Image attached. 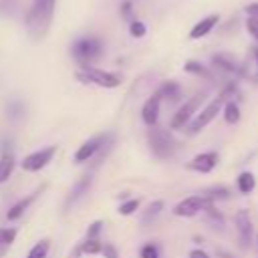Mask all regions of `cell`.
Listing matches in <instances>:
<instances>
[{
  "label": "cell",
  "instance_id": "obj_1",
  "mask_svg": "<svg viewBox=\"0 0 258 258\" xmlns=\"http://www.w3.org/2000/svg\"><path fill=\"white\" fill-rule=\"evenodd\" d=\"M56 0H34L26 12V32L32 40H42L50 28Z\"/></svg>",
  "mask_w": 258,
  "mask_h": 258
},
{
  "label": "cell",
  "instance_id": "obj_2",
  "mask_svg": "<svg viewBox=\"0 0 258 258\" xmlns=\"http://www.w3.org/2000/svg\"><path fill=\"white\" fill-rule=\"evenodd\" d=\"M71 52L81 67H91L103 54V42L97 36H83L73 42Z\"/></svg>",
  "mask_w": 258,
  "mask_h": 258
},
{
  "label": "cell",
  "instance_id": "obj_3",
  "mask_svg": "<svg viewBox=\"0 0 258 258\" xmlns=\"http://www.w3.org/2000/svg\"><path fill=\"white\" fill-rule=\"evenodd\" d=\"M147 141H149L151 153H153L155 157H159V159L171 157L173 151H175V147H177L173 135H171L169 131L161 129V127H155V125L147 131Z\"/></svg>",
  "mask_w": 258,
  "mask_h": 258
},
{
  "label": "cell",
  "instance_id": "obj_4",
  "mask_svg": "<svg viewBox=\"0 0 258 258\" xmlns=\"http://www.w3.org/2000/svg\"><path fill=\"white\" fill-rule=\"evenodd\" d=\"M77 79L85 85H97V87H103V89H115L121 85V77L115 75V73H109V71H103V69H97V67H81L77 71Z\"/></svg>",
  "mask_w": 258,
  "mask_h": 258
},
{
  "label": "cell",
  "instance_id": "obj_5",
  "mask_svg": "<svg viewBox=\"0 0 258 258\" xmlns=\"http://www.w3.org/2000/svg\"><path fill=\"white\" fill-rule=\"evenodd\" d=\"M204 101H206V93H196L194 97H189V99L173 113V117H171V121H169V129H175V131L185 129L187 123L194 119V115L200 111V107H202Z\"/></svg>",
  "mask_w": 258,
  "mask_h": 258
},
{
  "label": "cell",
  "instance_id": "obj_6",
  "mask_svg": "<svg viewBox=\"0 0 258 258\" xmlns=\"http://www.w3.org/2000/svg\"><path fill=\"white\" fill-rule=\"evenodd\" d=\"M224 103H226V101H224L220 95H218L216 99H212V101H210L202 111H198V113L194 115V119L187 123V127H185L187 133H189V135H196V133H200L202 129H206V127L218 117V113H222V105H224Z\"/></svg>",
  "mask_w": 258,
  "mask_h": 258
},
{
  "label": "cell",
  "instance_id": "obj_7",
  "mask_svg": "<svg viewBox=\"0 0 258 258\" xmlns=\"http://www.w3.org/2000/svg\"><path fill=\"white\" fill-rule=\"evenodd\" d=\"M56 155V145H48V147H42L38 151H32L28 153L22 161H20V167L24 171H40L42 167H46L52 157Z\"/></svg>",
  "mask_w": 258,
  "mask_h": 258
},
{
  "label": "cell",
  "instance_id": "obj_8",
  "mask_svg": "<svg viewBox=\"0 0 258 258\" xmlns=\"http://www.w3.org/2000/svg\"><path fill=\"white\" fill-rule=\"evenodd\" d=\"M210 202L204 198V196H189V198H183L181 202H177L171 210L173 216L177 218H194L198 216L200 212H204V208L208 206Z\"/></svg>",
  "mask_w": 258,
  "mask_h": 258
},
{
  "label": "cell",
  "instance_id": "obj_9",
  "mask_svg": "<svg viewBox=\"0 0 258 258\" xmlns=\"http://www.w3.org/2000/svg\"><path fill=\"white\" fill-rule=\"evenodd\" d=\"M212 67L218 69V71H222V73L234 75L236 79H244V77H248L244 64L238 62L232 54H226V52H218V54H214V56H212Z\"/></svg>",
  "mask_w": 258,
  "mask_h": 258
},
{
  "label": "cell",
  "instance_id": "obj_10",
  "mask_svg": "<svg viewBox=\"0 0 258 258\" xmlns=\"http://www.w3.org/2000/svg\"><path fill=\"white\" fill-rule=\"evenodd\" d=\"M234 224H236V230H238L240 248L242 250H248L250 244H252V230H254L248 210H238L236 216H234Z\"/></svg>",
  "mask_w": 258,
  "mask_h": 258
},
{
  "label": "cell",
  "instance_id": "obj_11",
  "mask_svg": "<svg viewBox=\"0 0 258 258\" xmlns=\"http://www.w3.org/2000/svg\"><path fill=\"white\" fill-rule=\"evenodd\" d=\"M105 139H107V133H101V135H95V137L83 141V145H79V149L75 151V157H73L75 163H85V161L93 159L97 155V151L101 149V145L105 143Z\"/></svg>",
  "mask_w": 258,
  "mask_h": 258
},
{
  "label": "cell",
  "instance_id": "obj_12",
  "mask_svg": "<svg viewBox=\"0 0 258 258\" xmlns=\"http://www.w3.org/2000/svg\"><path fill=\"white\" fill-rule=\"evenodd\" d=\"M216 165H218V153L216 151H204V153H198L187 163V169H194L198 173H210Z\"/></svg>",
  "mask_w": 258,
  "mask_h": 258
},
{
  "label": "cell",
  "instance_id": "obj_13",
  "mask_svg": "<svg viewBox=\"0 0 258 258\" xmlns=\"http://www.w3.org/2000/svg\"><path fill=\"white\" fill-rule=\"evenodd\" d=\"M42 191H44V185H42V187H38V189H34V191H30V194H28V196H24V198H20L16 204H12V206H10V210L6 212V220H8V222L18 220V218H20V216H22V214L32 206V202H34Z\"/></svg>",
  "mask_w": 258,
  "mask_h": 258
},
{
  "label": "cell",
  "instance_id": "obj_14",
  "mask_svg": "<svg viewBox=\"0 0 258 258\" xmlns=\"http://www.w3.org/2000/svg\"><path fill=\"white\" fill-rule=\"evenodd\" d=\"M159 107H161V97L157 95V91L143 103V107H141V119H143V123L147 125V127H153L155 123H157V119H159Z\"/></svg>",
  "mask_w": 258,
  "mask_h": 258
},
{
  "label": "cell",
  "instance_id": "obj_15",
  "mask_svg": "<svg viewBox=\"0 0 258 258\" xmlns=\"http://www.w3.org/2000/svg\"><path fill=\"white\" fill-rule=\"evenodd\" d=\"M157 95H159L161 99H165L167 103H179L181 97H183L181 87H179V83H175V81H165V83L157 89Z\"/></svg>",
  "mask_w": 258,
  "mask_h": 258
},
{
  "label": "cell",
  "instance_id": "obj_16",
  "mask_svg": "<svg viewBox=\"0 0 258 258\" xmlns=\"http://www.w3.org/2000/svg\"><path fill=\"white\" fill-rule=\"evenodd\" d=\"M91 183H93V175L91 173H87V175H83L75 185H73V189H71V194L67 196V202H64V206L69 208L71 204H75L79 198H83L87 191H89V187H91Z\"/></svg>",
  "mask_w": 258,
  "mask_h": 258
},
{
  "label": "cell",
  "instance_id": "obj_17",
  "mask_svg": "<svg viewBox=\"0 0 258 258\" xmlns=\"http://www.w3.org/2000/svg\"><path fill=\"white\" fill-rule=\"evenodd\" d=\"M218 14H210V16H206V18H202L198 24H194V28H191V32H189V38H202V36H206L208 32H212L214 30V26L218 24Z\"/></svg>",
  "mask_w": 258,
  "mask_h": 258
},
{
  "label": "cell",
  "instance_id": "obj_18",
  "mask_svg": "<svg viewBox=\"0 0 258 258\" xmlns=\"http://www.w3.org/2000/svg\"><path fill=\"white\" fill-rule=\"evenodd\" d=\"M14 165H16V159H14V153L4 149L2 155H0V183L8 181V177L12 175L14 171Z\"/></svg>",
  "mask_w": 258,
  "mask_h": 258
},
{
  "label": "cell",
  "instance_id": "obj_19",
  "mask_svg": "<svg viewBox=\"0 0 258 258\" xmlns=\"http://www.w3.org/2000/svg\"><path fill=\"white\" fill-rule=\"evenodd\" d=\"M183 71L185 73H189V75H196V77H202V79H208V81H212L214 79V73L210 71V69H206L202 62H198V60H187L185 64H183Z\"/></svg>",
  "mask_w": 258,
  "mask_h": 258
},
{
  "label": "cell",
  "instance_id": "obj_20",
  "mask_svg": "<svg viewBox=\"0 0 258 258\" xmlns=\"http://www.w3.org/2000/svg\"><path fill=\"white\" fill-rule=\"evenodd\" d=\"M222 115H224V121L230 123V125H236L240 121V107L236 101H226L222 105Z\"/></svg>",
  "mask_w": 258,
  "mask_h": 258
},
{
  "label": "cell",
  "instance_id": "obj_21",
  "mask_svg": "<svg viewBox=\"0 0 258 258\" xmlns=\"http://www.w3.org/2000/svg\"><path fill=\"white\" fill-rule=\"evenodd\" d=\"M236 185H238V191L240 194H250L254 187H256V177H254V173L252 171H242L240 175H238V179H236Z\"/></svg>",
  "mask_w": 258,
  "mask_h": 258
},
{
  "label": "cell",
  "instance_id": "obj_22",
  "mask_svg": "<svg viewBox=\"0 0 258 258\" xmlns=\"http://www.w3.org/2000/svg\"><path fill=\"white\" fill-rule=\"evenodd\" d=\"M202 196H204L208 202L216 204V202H220V200H228V198H230V189H228V187H224V185H214V187L204 189V191H202Z\"/></svg>",
  "mask_w": 258,
  "mask_h": 258
},
{
  "label": "cell",
  "instance_id": "obj_23",
  "mask_svg": "<svg viewBox=\"0 0 258 258\" xmlns=\"http://www.w3.org/2000/svg\"><path fill=\"white\" fill-rule=\"evenodd\" d=\"M165 208V204H163V200H155V202H151L145 210H143V222L147 224V222H151V220H155L159 214H161V210Z\"/></svg>",
  "mask_w": 258,
  "mask_h": 258
},
{
  "label": "cell",
  "instance_id": "obj_24",
  "mask_svg": "<svg viewBox=\"0 0 258 258\" xmlns=\"http://www.w3.org/2000/svg\"><path fill=\"white\" fill-rule=\"evenodd\" d=\"M48 250H50V240L48 238H42L40 242H36L30 248V252H28L26 258H46L48 256Z\"/></svg>",
  "mask_w": 258,
  "mask_h": 258
},
{
  "label": "cell",
  "instance_id": "obj_25",
  "mask_svg": "<svg viewBox=\"0 0 258 258\" xmlns=\"http://www.w3.org/2000/svg\"><path fill=\"white\" fill-rule=\"evenodd\" d=\"M204 212H206L208 220H210V222L214 224V228H220V230L224 228V216H222V214H220V212L216 210V206H214L212 202H210V204H208V206L204 208Z\"/></svg>",
  "mask_w": 258,
  "mask_h": 258
},
{
  "label": "cell",
  "instance_id": "obj_26",
  "mask_svg": "<svg viewBox=\"0 0 258 258\" xmlns=\"http://www.w3.org/2000/svg\"><path fill=\"white\" fill-rule=\"evenodd\" d=\"M79 246H81V252H83V254H99V252L103 250V244H101L99 238H87V240L81 242Z\"/></svg>",
  "mask_w": 258,
  "mask_h": 258
},
{
  "label": "cell",
  "instance_id": "obj_27",
  "mask_svg": "<svg viewBox=\"0 0 258 258\" xmlns=\"http://www.w3.org/2000/svg\"><path fill=\"white\" fill-rule=\"evenodd\" d=\"M137 210H139V200H135V198L123 202V204L117 208V212H119L121 216H131V214H135Z\"/></svg>",
  "mask_w": 258,
  "mask_h": 258
},
{
  "label": "cell",
  "instance_id": "obj_28",
  "mask_svg": "<svg viewBox=\"0 0 258 258\" xmlns=\"http://www.w3.org/2000/svg\"><path fill=\"white\" fill-rule=\"evenodd\" d=\"M14 240H16V228H0V244L10 248Z\"/></svg>",
  "mask_w": 258,
  "mask_h": 258
},
{
  "label": "cell",
  "instance_id": "obj_29",
  "mask_svg": "<svg viewBox=\"0 0 258 258\" xmlns=\"http://www.w3.org/2000/svg\"><path fill=\"white\" fill-rule=\"evenodd\" d=\"M139 258H159V248H157V244H145V246H141V250H139Z\"/></svg>",
  "mask_w": 258,
  "mask_h": 258
},
{
  "label": "cell",
  "instance_id": "obj_30",
  "mask_svg": "<svg viewBox=\"0 0 258 258\" xmlns=\"http://www.w3.org/2000/svg\"><path fill=\"white\" fill-rule=\"evenodd\" d=\"M129 32H131V36L141 38V36H145L147 28H145V24H143V22H139V20H131V24H129Z\"/></svg>",
  "mask_w": 258,
  "mask_h": 258
},
{
  "label": "cell",
  "instance_id": "obj_31",
  "mask_svg": "<svg viewBox=\"0 0 258 258\" xmlns=\"http://www.w3.org/2000/svg\"><path fill=\"white\" fill-rule=\"evenodd\" d=\"M101 230H103V222H101V220H95V222L89 224V228H87V238H99Z\"/></svg>",
  "mask_w": 258,
  "mask_h": 258
},
{
  "label": "cell",
  "instance_id": "obj_32",
  "mask_svg": "<svg viewBox=\"0 0 258 258\" xmlns=\"http://www.w3.org/2000/svg\"><path fill=\"white\" fill-rule=\"evenodd\" d=\"M246 30L254 36V40H258V18L248 16V20H246Z\"/></svg>",
  "mask_w": 258,
  "mask_h": 258
},
{
  "label": "cell",
  "instance_id": "obj_33",
  "mask_svg": "<svg viewBox=\"0 0 258 258\" xmlns=\"http://www.w3.org/2000/svg\"><path fill=\"white\" fill-rule=\"evenodd\" d=\"M101 254H103L105 258H119V252H117V248H115L113 244H103Z\"/></svg>",
  "mask_w": 258,
  "mask_h": 258
},
{
  "label": "cell",
  "instance_id": "obj_34",
  "mask_svg": "<svg viewBox=\"0 0 258 258\" xmlns=\"http://www.w3.org/2000/svg\"><path fill=\"white\" fill-rule=\"evenodd\" d=\"M16 2H18V0H0V14L12 12V10L16 8Z\"/></svg>",
  "mask_w": 258,
  "mask_h": 258
},
{
  "label": "cell",
  "instance_id": "obj_35",
  "mask_svg": "<svg viewBox=\"0 0 258 258\" xmlns=\"http://www.w3.org/2000/svg\"><path fill=\"white\" fill-rule=\"evenodd\" d=\"M131 14H133V4L131 2H123L121 4V16L125 20H131Z\"/></svg>",
  "mask_w": 258,
  "mask_h": 258
},
{
  "label": "cell",
  "instance_id": "obj_36",
  "mask_svg": "<svg viewBox=\"0 0 258 258\" xmlns=\"http://www.w3.org/2000/svg\"><path fill=\"white\" fill-rule=\"evenodd\" d=\"M189 258H210V256H208V252H204L202 248H194V250L189 252Z\"/></svg>",
  "mask_w": 258,
  "mask_h": 258
},
{
  "label": "cell",
  "instance_id": "obj_37",
  "mask_svg": "<svg viewBox=\"0 0 258 258\" xmlns=\"http://www.w3.org/2000/svg\"><path fill=\"white\" fill-rule=\"evenodd\" d=\"M246 12H248V16H254V18H258V2H252V4H248V6H246Z\"/></svg>",
  "mask_w": 258,
  "mask_h": 258
},
{
  "label": "cell",
  "instance_id": "obj_38",
  "mask_svg": "<svg viewBox=\"0 0 258 258\" xmlns=\"http://www.w3.org/2000/svg\"><path fill=\"white\" fill-rule=\"evenodd\" d=\"M8 109L12 111V113H10V117H18V115L22 113V105H20V103H12Z\"/></svg>",
  "mask_w": 258,
  "mask_h": 258
},
{
  "label": "cell",
  "instance_id": "obj_39",
  "mask_svg": "<svg viewBox=\"0 0 258 258\" xmlns=\"http://www.w3.org/2000/svg\"><path fill=\"white\" fill-rule=\"evenodd\" d=\"M81 254H83V252H81V246H77V248H75V250L71 252V258H79Z\"/></svg>",
  "mask_w": 258,
  "mask_h": 258
},
{
  "label": "cell",
  "instance_id": "obj_40",
  "mask_svg": "<svg viewBox=\"0 0 258 258\" xmlns=\"http://www.w3.org/2000/svg\"><path fill=\"white\" fill-rule=\"evenodd\" d=\"M6 250H8V246H4V244H0V258H4V254H6Z\"/></svg>",
  "mask_w": 258,
  "mask_h": 258
},
{
  "label": "cell",
  "instance_id": "obj_41",
  "mask_svg": "<svg viewBox=\"0 0 258 258\" xmlns=\"http://www.w3.org/2000/svg\"><path fill=\"white\" fill-rule=\"evenodd\" d=\"M218 258H232L228 252H218Z\"/></svg>",
  "mask_w": 258,
  "mask_h": 258
},
{
  "label": "cell",
  "instance_id": "obj_42",
  "mask_svg": "<svg viewBox=\"0 0 258 258\" xmlns=\"http://www.w3.org/2000/svg\"><path fill=\"white\" fill-rule=\"evenodd\" d=\"M252 52H254V58H256V64H258V46H254Z\"/></svg>",
  "mask_w": 258,
  "mask_h": 258
},
{
  "label": "cell",
  "instance_id": "obj_43",
  "mask_svg": "<svg viewBox=\"0 0 258 258\" xmlns=\"http://www.w3.org/2000/svg\"><path fill=\"white\" fill-rule=\"evenodd\" d=\"M256 242H258V238H256Z\"/></svg>",
  "mask_w": 258,
  "mask_h": 258
}]
</instances>
